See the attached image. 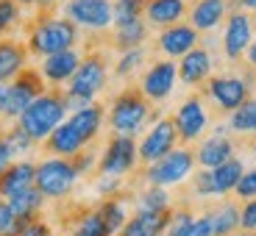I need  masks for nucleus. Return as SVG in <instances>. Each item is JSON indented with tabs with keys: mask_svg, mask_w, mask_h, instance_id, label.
Instances as JSON below:
<instances>
[{
	"mask_svg": "<svg viewBox=\"0 0 256 236\" xmlns=\"http://www.w3.org/2000/svg\"><path fill=\"white\" fill-rule=\"evenodd\" d=\"M148 22L145 19H128V22H114L109 33V45L114 47L117 53H126L131 47H142L148 42Z\"/></svg>",
	"mask_w": 256,
	"mask_h": 236,
	"instance_id": "obj_25",
	"label": "nucleus"
},
{
	"mask_svg": "<svg viewBox=\"0 0 256 236\" xmlns=\"http://www.w3.org/2000/svg\"><path fill=\"white\" fill-rule=\"evenodd\" d=\"M209 173H212V192H214V198H218V195L234 192V186L240 184V178H242V173H245V164H242V159L231 156L228 161H223L220 167H214Z\"/></svg>",
	"mask_w": 256,
	"mask_h": 236,
	"instance_id": "obj_26",
	"label": "nucleus"
},
{
	"mask_svg": "<svg viewBox=\"0 0 256 236\" xmlns=\"http://www.w3.org/2000/svg\"><path fill=\"white\" fill-rule=\"evenodd\" d=\"M28 47L14 36H0V83H12L28 67Z\"/></svg>",
	"mask_w": 256,
	"mask_h": 236,
	"instance_id": "obj_20",
	"label": "nucleus"
},
{
	"mask_svg": "<svg viewBox=\"0 0 256 236\" xmlns=\"http://www.w3.org/2000/svg\"><path fill=\"white\" fill-rule=\"evenodd\" d=\"M70 161H72V167H76L78 175H86V173H92V170L98 167V156L92 153V150H86V147H84L81 153L70 156Z\"/></svg>",
	"mask_w": 256,
	"mask_h": 236,
	"instance_id": "obj_38",
	"label": "nucleus"
},
{
	"mask_svg": "<svg viewBox=\"0 0 256 236\" xmlns=\"http://www.w3.org/2000/svg\"><path fill=\"white\" fill-rule=\"evenodd\" d=\"M103 120H106V109L100 103H90L78 111H70V117H64L62 125L42 142V150L48 156L70 159V156L81 153L84 147L92 145V139L100 134Z\"/></svg>",
	"mask_w": 256,
	"mask_h": 236,
	"instance_id": "obj_1",
	"label": "nucleus"
},
{
	"mask_svg": "<svg viewBox=\"0 0 256 236\" xmlns=\"http://www.w3.org/2000/svg\"><path fill=\"white\" fill-rule=\"evenodd\" d=\"M150 0H114V22H128V19H140L145 14Z\"/></svg>",
	"mask_w": 256,
	"mask_h": 236,
	"instance_id": "obj_36",
	"label": "nucleus"
},
{
	"mask_svg": "<svg viewBox=\"0 0 256 236\" xmlns=\"http://www.w3.org/2000/svg\"><path fill=\"white\" fill-rule=\"evenodd\" d=\"M250 42H254V17H250V11H245V8L228 11L223 28V56L228 61H240Z\"/></svg>",
	"mask_w": 256,
	"mask_h": 236,
	"instance_id": "obj_15",
	"label": "nucleus"
},
{
	"mask_svg": "<svg viewBox=\"0 0 256 236\" xmlns=\"http://www.w3.org/2000/svg\"><path fill=\"white\" fill-rule=\"evenodd\" d=\"M81 42V28L67 19L62 14H42L36 11L31 17V22L26 25V47L31 56L45 58L50 53L67 50V47H76Z\"/></svg>",
	"mask_w": 256,
	"mask_h": 236,
	"instance_id": "obj_2",
	"label": "nucleus"
},
{
	"mask_svg": "<svg viewBox=\"0 0 256 236\" xmlns=\"http://www.w3.org/2000/svg\"><path fill=\"white\" fill-rule=\"evenodd\" d=\"M58 11L90 33H109L114 25V0H64Z\"/></svg>",
	"mask_w": 256,
	"mask_h": 236,
	"instance_id": "obj_7",
	"label": "nucleus"
},
{
	"mask_svg": "<svg viewBox=\"0 0 256 236\" xmlns=\"http://www.w3.org/2000/svg\"><path fill=\"white\" fill-rule=\"evenodd\" d=\"M192 170H195V150L190 147H176L164 159L154 161V164L145 167V184L148 186H178L184 178H190Z\"/></svg>",
	"mask_w": 256,
	"mask_h": 236,
	"instance_id": "obj_8",
	"label": "nucleus"
},
{
	"mask_svg": "<svg viewBox=\"0 0 256 236\" xmlns=\"http://www.w3.org/2000/svg\"><path fill=\"white\" fill-rule=\"evenodd\" d=\"M192 192H195L198 198H214V192H212V173H209V170H200V173L192 178Z\"/></svg>",
	"mask_w": 256,
	"mask_h": 236,
	"instance_id": "obj_41",
	"label": "nucleus"
},
{
	"mask_svg": "<svg viewBox=\"0 0 256 236\" xmlns=\"http://www.w3.org/2000/svg\"><path fill=\"white\" fill-rule=\"evenodd\" d=\"M98 214H100L103 225L109 231V236H117L126 225L128 214H126V200L120 195H112V198H103V203L98 206Z\"/></svg>",
	"mask_w": 256,
	"mask_h": 236,
	"instance_id": "obj_28",
	"label": "nucleus"
},
{
	"mask_svg": "<svg viewBox=\"0 0 256 236\" xmlns=\"http://www.w3.org/2000/svg\"><path fill=\"white\" fill-rule=\"evenodd\" d=\"M240 231L256 234V198L245 200V206L240 209Z\"/></svg>",
	"mask_w": 256,
	"mask_h": 236,
	"instance_id": "obj_40",
	"label": "nucleus"
},
{
	"mask_svg": "<svg viewBox=\"0 0 256 236\" xmlns=\"http://www.w3.org/2000/svg\"><path fill=\"white\" fill-rule=\"evenodd\" d=\"M228 131L234 134H256V100L248 97V100L234 109L228 114Z\"/></svg>",
	"mask_w": 256,
	"mask_h": 236,
	"instance_id": "obj_30",
	"label": "nucleus"
},
{
	"mask_svg": "<svg viewBox=\"0 0 256 236\" xmlns=\"http://www.w3.org/2000/svg\"><path fill=\"white\" fill-rule=\"evenodd\" d=\"M173 122H176V131H178V142L184 145H192L204 136L206 125H209V111H206V103H204V95H190L184 103L173 114Z\"/></svg>",
	"mask_w": 256,
	"mask_h": 236,
	"instance_id": "obj_14",
	"label": "nucleus"
},
{
	"mask_svg": "<svg viewBox=\"0 0 256 236\" xmlns=\"http://www.w3.org/2000/svg\"><path fill=\"white\" fill-rule=\"evenodd\" d=\"M22 22V6L17 0H0V36H12Z\"/></svg>",
	"mask_w": 256,
	"mask_h": 236,
	"instance_id": "obj_35",
	"label": "nucleus"
},
{
	"mask_svg": "<svg viewBox=\"0 0 256 236\" xmlns=\"http://www.w3.org/2000/svg\"><path fill=\"white\" fill-rule=\"evenodd\" d=\"M0 131H3V114H0Z\"/></svg>",
	"mask_w": 256,
	"mask_h": 236,
	"instance_id": "obj_52",
	"label": "nucleus"
},
{
	"mask_svg": "<svg viewBox=\"0 0 256 236\" xmlns=\"http://www.w3.org/2000/svg\"><path fill=\"white\" fill-rule=\"evenodd\" d=\"M14 225H17V217H14L12 206H8V200L0 198V236H12Z\"/></svg>",
	"mask_w": 256,
	"mask_h": 236,
	"instance_id": "obj_42",
	"label": "nucleus"
},
{
	"mask_svg": "<svg viewBox=\"0 0 256 236\" xmlns=\"http://www.w3.org/2000/svg\"><path fill=\"white\" fill-rule=\"evenodd\" d=\"M120 186H122L120 178H114V175H100L98 184H95V189H98L100 198H112V195H120Z\"/></svg>",
	"mask_w": 256,
	"mask_h": 236,
	"instance_id": "obj_43",
	"label": "nucleus"
},
{
	"mask_svg": "<svg viewBox=\"0 0 256 236\" xmlns=\"http://www.w3.org/2000/svg\"><path fill=\"white\" fill-rule=\"evenodd\" d=\"M234 192H237V198H242V200L256 198V167L254 170H245L242 178H240V184L234 186Z\"/></svg>",
	"mask_w": 256,
	"mask_h": 236,
	"instance_id": "obj_39",
	"label": "nucleus"
},
{
	"mask_svg": "<svg viewBox=\"0 0 256 236\" xmlns=\"http://www.w3.org/2000/svg\"><path fill=\"white\" fill-rule=\"evenodd\" d=\"M78 178L81 175L76 173L70 159H62V156H50V159H42L36 164V178H34V186L42 192L45 200H62L67 198L72 189H76Z\"/></svg>",
	"mask_w": 256,
	"mask_h": 236,
	"instance_id": "obj_6",
	"label": "nucleus"
},
{
	"mask_svg": "<svg viewBox=\"0 0 256 236\" xmlns=\"http://www.w3.org/2000/svg\"><path fill=\"white\" fill-rule=\"evenodd\" d=\"M237 3H240V8H245V11L256 14V0H237Z\"/></svg>",
	"mask_w": 256,
	"mask_h": 236,
	"instance_id": "obj_48",
	"label": "nucleus"
},
{
	"mask_svg": "<svg viewBox=\"0 0 256 236\" xmlns=\"http://www.w3.org/2000/svg\"><path fill=\"white\" fill-rule=\"evenodd\" d=\"M200 45V33L190 25V22H176V25H167L159 31L156 36V50L167 58H181L184 53H190L192 47Z\"/></svg>",
	"mask_w": 256,
	"mask_h": 236,
	"instance_id": "obj_16",
	"label": "nucleus"
},
{
	"mask_svg": "<svg viewBox=\"0 0 256 236\" xmlns=\"http://www.w3.org/2000/svg\"><path fill=\"white\" fill-rule=\"evenodd\" d=\"M186 11H190V0H150L145 14H142V19L148 22V28L162 31L167 25L181 22L186 17Z\"/></svg>",
	"mask_w": 256,
	"mask_h": 236,
	"instance_id": "obj_22",
	"label": "nucleus"
},
{
	"mask_svg": "<svg viewBox=\"0 0 256 236\" xmlns=\"http://www.w3.org/2000/svg\"><path fill=\"white\" fill-rule=\"evenodd\" d=\"M178 81V64L173 58H159L140 75V89L150 103H162L173 95Z\"/></svg>",
	"mask_w": 256,
	"mask_h": 236,
	"instance_id": "obj_13",
	"label": "nucleus"
},
{
	"mask_svg": "<svg viewBox=\"0 0 256 236\" xmlns=\"http://www.w3.org/2000/svg\"><path fill=\"white\" fill-rule=\"evenodd\" d=\"M184 236H214V225H212V217L209 214H200V217L192 220L190 231Z\"/></svg>",
	"mask_w": 256,
	"mask_h": 236,
	"instance_id": "obj_44",
	"label": "nucleus"
},
{
	"mask_svg": "<svg viewBox=\"0 0 256 236\" xmlns=\"http://www.w3.org/2000/svg\"><path fill=\"white\" fill-rule=\"evenodd\" d=\"M136 164H140V153H136L134 136L114 134L106 142V150H103L100 161H98V173L122 178V175H128L131 170H136Z\"/></svg>",
	"mask_w": 256,
	"mask_h": 236,
	"instance_id": "obj_12",
	"label": "nucleus"
},
{
	"mask_svg": "<svg viewBox=\"0 0 256 236\" xmlns=\"http://www.w3.org/2000/svg\"><path fill=\"white\" fill-rule=\"evenodd\" d=\"M12 236H53L50 225L45 223L42 217H34V220H17V225H14Z\"/></svg>",
	"mask_w": 256,
	"mask_h": 236,
	"instance_id": "obj_37",
	"label": "nucleus"
},
{
	"mask_svg": "<svg viewBox=\"0 0 256 236\" xmlns=\"http://www.w3.org/2000/svg\"><path fill=\"white\" fill-rule=\"evenodd\" d=\"M250 97V78L242 75H212L206 81L204 100H212L218 111L231 114Z\"/></svg>",
	"mask_w": 256,
	"mask_h": 236,
	"instance_id": "obj_10",
	"label": "nucleus"
},
{
	"mask_svg": "<svg viewBox=\"0 0 256 236\" xmlns=\"http://www.w3.org/2000/svg\"><path fill=\"white\" fill-rule=\"evenodd\" d=\"M176 145H178V131H176L173 117H156L150 122V128L145 131L142 142L136 145V153H140V161L148 167L164 159L170 150H176Z\"/></svg>",
	"mask_w": 256,
	"mask_h": 236,
	"instance_id": "obj_11",
	"label": "nucleus"
},
{
	"mask_svg": "<svg viewBox=\"0 0 256 236\" xmlns=\"http://www.w3.org/2000/svg\"><path fill=\"white\" fill-rule=\"evenodd\" d=\"M14 161V156H12V150H8V145H6V136H3V131H0V175L6 173V167Z\"/></svg>",
	"mask_w": 256,
	"mask_h": 236,
	"instance_id": "obj_45",
	"label": "nucleus"
},
{
	"mask_svg": "<svg viewBox=\"0 0 256 236\" xmlns=\"http://www.w3.org/2000/svg\"><path fill=\"white\" fill-rule=\"evenodd\" d=\"M212 78V50L206 45L192 47L178 58V81L184 86H200Z\"/></svg>",
	"mask_w": 256,
	"mask_h": 236,
	"instance_id": "obj_18",
	"label": "nucleus"
},
{
	"mask_svg": "<svg viewBox=\"0 0 256 236\" xmlns=\"http://www.w3.org/2000/svg\"><path fill=\"white\" fill-rule=\"evenodd\" d=\"M162 236H170V234H167V231H164V234H162Z\"/></svg>",
	"mask_w": 256,
	"mask_h": 236,
	"instance_id": "obj_54",
	"label": "nucleus"
},
{
	"mask_svg": "<svg viewBox=\"0 0 256 236\" xmlns=\"http://www.w3.org/2000/svg\"><path fill=\"white\" fill-rule=\"evenodd\" d=\"M81 58H84V53L78 50V47H67V50L50 53V56L42 58L39 72H42L45 83H50V86H62V83H70V78L76 75Z\"/></svg>",
	"mask_w": 256,
	"mask_h": 236,
	"instance_id": "obj_17",
	"label": "nucleus"
},
{
	"mask_svg": "<svg viewBox=\"0 0 256 236\" xmlns=\"http://www.w3.org/2000/svg\"><path fill=\"white\" fill-rule=\"evenodd\" d=\"M6 95H8V83H0V111L6 106Z\"/></svg>",
	"mask_w": 256,
	"mask_h": 236,
	"instance_id": "obj_49",
	"label": "nucleus"
},
{
	"mask_svg": "<svg viewBox=\"0 0 256 236\" xmlns=\"http://www.w3.org/2000/svg\"><path fill=\"white\" fill-rule=\"evenodd\" d=\"M3 136H6V145H8L14 159H17V156H28L34 147H36V142H34L17 122H12V128H3Z\"/></svg>",
	"mask_w": 256,
	"mask_h": 236,
	"instance_id": "obj_34",
	"label": "nucleus"
},
{
	"mask_svg": "<svg viewBox=\"0 0 256 236\" xmlns=\"http://www.w3.org/2000/svg\"><path fill=\"white\" fill-rule=\"evenodd\" d=\"M67 114H70V111H67V97H64V89L50 86V89H45L26 111H22V114L17 117V125L22 128V131H26L36 145H42V142H45L48 136L62 125V120Z\"/></svg>",
	"mask_w": 256,
	"mask_h": 236,
	"instance_id": "obj_5",
	"label": "nucleus"
},
{
	"mask_svg": "<svg viewBox=\"0 0 256 236\" xmlns=\"http://www.w3.org/2000/svg\"><path fill=\"white\" fill-rule=\"evenodd\" d=\"M254 159H256V142H254Z\"/></svg>",
	"mask_w": 256,
	"mask_h": 236,
	"instance_id": "obj_53",
	"label": "nucleus"
},
{
	"mask_svg": "<svg viewBox=\"0 0 256 236\" xmlns=\"http://www.w3.org/2000/svg\"><path fill=\"white\" fill-rule=\"evenodd\" d=\"M45 89H48V83H45V78H42V72L34 70V67H26V70L8 83L6 106L0 111V114H3V122H17V117L22 114Z\"/></svg>",
	"mask_w": 256,
	"mask_h": 236,
	"instance_id": "obj_9",
	"label": "nucleus"
},
{
	"mask_svg": "<svg viewBox=\"0 0 256 236\" xmlns=\"http://www.w3.org/2000/svg\"><path fill=\"white\" fill-rule=\"evenodd\" d=\"M231 156H234V142L228 139L226 128L218 131V134L206 136V139L195 147V164H200L204 170H214V167H220L223 161H228Z\"/></svg>",
	"mask_w": 256,
	"mask_h": 236,
	"instance_id": "obj_21",
	"label": "nucleus"
},
{
	"mask_svg": "<svg viewBox=\"0 0 256 236\" xmlns=\"http://www.w3.org/2000/svg\"><path fill=\"white\" fill-rule=\"evenodd\" d=\"M106 120L114 134L136 136L145 131L148 122H154V103L142 95L140 86H126L112 97L109 109H106Z\"/></svg>",
	"mask_w": 256,
	"mask_h": 236,
	"instance_id": "obj_4",
	"label": "nucleus"
},
{
	"mask_svg": "<svg viewBox=\"0 0 256 236\" xmlns=\"http://www.w3.org/2000/svg\"><path fill=\"white\" fill-rule=\"evenodd\" d=\"M212 225H214V236H228L240 228V209L237 203H220L214 211H209Z\"/></svg>",
	"mask_w": 256,
	"mask_h": 236,
	"instance_id": "obj_29",
	"label": "nucleus"
},
{
	"mask_svg": "<svg viewBox=\"0 0 256 236\" xmlns=\"http://www.w3.org/2000/svg\"><path fill=\"white\" fill-rule=\"evenodd\" d=\"M173 209L170 206V195H167L164 186H148L136 198V211H167Z\"/></svg>",
	"mask_w": 256,
	"mask_h": 236,
	"instance_id": "obj_32",
	"label": "nucleus"
},
{
	"mask_svg": "<svg viewBox=\"0 0 256 236\" xmlns=\"http://www.w3.org/2000/svg\"><path fill=\"white\" fill-rule=\"evenodd\" d=\"M17 3H20L22 8H36L39 3H42V0H17Z\"/></svg>",
	"mask_w": 256,
	"mask_h": 236,
	"instance_id": "obj_50",
	"label": "nucleus"
},
{
	"mask_svg": "<svg viewBox=\"0 0 256 236\" xmlns=\"http://www.w3.org/2000/svg\"><path fill=\"white\" fill-rule=\"evenodd\" d=\"M34 178H36V164L28 159H17L6 167V173L0 175V198L8 200L20 192H26L34 186Z\"/></svg>",
	"mask_w": 256,
	"mask_h": 236,
	"instance_id": "obj_23",
	"label": "nucleus"
},
{
	"mask_svg": "<svg viewBox=\"0 0 256 236\" xmlns=\"http://www.w3.org/2000/svg\"><path fill=\"white\" fill-rule=\"evenodd\" d=\"M170 214L173 209L167 211H136L134 217H128L122 231L117 236H162L170 225Z\"/></svg>",
	"mask_w": 256,
	"mask_h": 236,
	"instance_id": "obj_24",
	"label": "nucleus"
},
{
	"mask_svg": "<svg viewBox=\"0 0 256 236\" xmlns=\"http://www.w3.org/2000/svg\"><path fill=\"white\" fill-rule=\"evenodd\" d=\"M145 61H148L145 47H131V50L120 53V58H117V64H114V75L122 78V81H128V78H134L136 72L142 70Z\"/></svg>",
	"mask_w": 256,
	"mask_h": 236,
	"instance_id": "obj_31",
	"label": "nucleus"
},
{
	"mask_svg": "<svg viewBox=\"0 0 256 236\" xmlns=\"http://www.w3.org/2000/svg\"><path fill=\"white\" fill-rule=\"evenodd\" d=\"M8 206H12L14 217L26 223V220L42 217L45 198H42V192H39L36 186H31V189H26V192H20V195H14V198H8Z\"/></svg>",
	"mask_w": 256,
	"mask_h": 236,
	"instance_id": "obj_27",
	"label": "nucleus"
},
{
	"mask_svg": "<svg viewBox=\"0 0 256 236\" xmlns=\"http://www.w3.org/2000/svg\"><path fill=\"white\" fill-rule=\"evenodd\" d=\"M62 3L64 0H42L36 6V11H42V14H56L58 8H62Z\"/></svg>",
	"mask_w": 256,
	"mask_h": 236,
	"instance_id": "obj_46",
	"label": "nucleus"
},
{
	"mask_svg": "<svg viewBox=\"0 0 256 236\" xmlns=\"http://www.w3.org/2000/svg\"><path fill=\"white\" fill-rule=\"evenodd\" d=\"M106 81H109V58H106L103 50L90 47V50L84 53L76 75L70 78L67 89H64L67 111H78V109H84V106H90V103L103 92Z\"/></svg>",
	"mask_w": 256,
	"mask_h": 236,
	"instance_id": "obj_3",
	"label": "nucleus"
},
{
	"mask_svg": "<svg viewBox=\"0 0 256 236\" xmlns=\"http://www.w3.org/2000/svg\"><path fill=\"white\" fill-rule=\"evenodd\" d=\"M228 236H256V234H248V231H234V234H228Z\"/></svg>",
	"mask_w": 256,
	"mask_h": 236,
	"instance_id": "obj_51",
	"label": "nucleus"
},
{
	"mask_svg": "<svg viewBox=\"0 0 256 236\" xmlns=\"http://www.w3.org/2000/svg\"><path fill=\"white\" fill-rule=\"evenodd\" d=\"M242 58L248 61V67H256V39L248 45V50H245V56H242Z\"/></svg>",
	"mask_w": 256,
	"mask_h": 236,
	"instance_id": "obj_47",
	"label": "nucleus"
},
{
	"mask_svg": "<svg viewBox=\"0 0 256 236\" xmlns=\"http://www.w3.org/2000/svg\"><path fill=\"white\" fill-rule=\"evenodd\" d=\"M190 25L198 33H212L214 28L228 17V0H190Z\"/></svg>",
	"mask_w": 256,
	"mask_h": 236,
	"instance_id": "obj_19",
	"label": "nucleus"
},
{
	"mask_svg": "<svg viewBox=\"0 0 256 236\" xmlns=\"http://www.w3.org/2000/svg\"><path fill=\"white\" fill-rule=\"evenodd\" d=\"M70 236H109V231H106V225H103L98 209H92V211H84L81 217L72 223V234Z\"/></svg>",
	"mask_w": 256,
	"mask_h": 236,
	"instance_id": "obj_33",
	"label": "nucleus"
}]
</instances>
